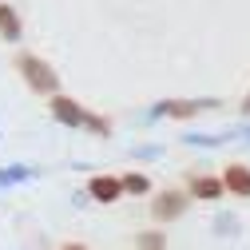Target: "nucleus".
Listing matches in <instances>:
<instances>
[{
  "label": "nucleus",
  "instance_id": "f257e3e1",
  "mask_svg": "<svg viewBox=\"0 0 250 250\" xmlns=\"http://www.w3.org/2000/svg\"><path fill=\"white\" fill-rule=\"evenodd\" d=\"M20 72L28 76V83H32L36 91H52L56 87V72L44 68L40 60H32V56H20Z\"/></svg>",
  "mask_w": 250,
  "mask_h": 250
},
{
  "label": "nucleus",
  "instance_id": "f03ea898",
  "mask_svg": "<svg viewBox=\"0 0 250 250\" xmlns=\"http://www.w3.org/2000/svg\"><path fill=\"white\" fill-rule=\"evenodd\" d=\"M227 187H230L234 195H250V171L246 167H230L227 171Z\"/></svg>",
  "mask_w": 250,
  "mask_h": 250
},
{
  "label": "nucleus",
  "instance_id": "7ed1b4c3",
  "mask_svg": "<svg viewBox=\"0 0 250 250\" xmlns=\"http://www.w3.org/2000/svg\"><path fill=\"white\" fill-rule=\"evenodd\" d=\"M123 191V183H115V179H96V183H91V195H96V199H115Z\"/></svg>",
  "mask_w": 250,
  "mask_h": 250
},
{
  "label": "nucleus",
  "instance_id": "20e7f679",
  "mask_svg": "<svg viewBox=\"0 0 250 250\" xmlns=\"http://www.w3.org/2000/svg\"><path fill=\"white\" fill-rule=\"evenodd\" d=\"M56 115L64 119V123H80V119H83V111H80L72 100H56Z\"/></svg>",
  "mask_w": 250,
  "mask_h": 250
},
{
  "label": "nucleus",
  "instance_id": "39448f33",
  "mask_svg": "<svg viewBox=\"0 0 250 250\" xmlns=\"http://www.w3.org/2000/svg\"><path fill=\"white\" fill-rule=\"evenodd\" d=\"M0 32H4L8 40H16L20 24H16V12H12V8H0Z\"/></svg>",
  "mask_w": 250,
  "mask_h": 250
},
{
  "label": "nucleus",
  "instance_id": "423d86ee",
  "mask_svg": "<svg viewBox=\"0 0 250 250\" xmlns=\"http://www.w3.org/2000/svg\"><path fill=\"white\" fill-rule=\"evenodd\" d=\"M179 207H183V199H179V195H163V199H159V207H155V214H159V218H171Z\"/></svg>",
  "mask_w": 250,
  "mask_h": 250
},
{
  "label": "nucleus",
  "instance_id": "0eeeda50",
  "mask_svg": "<svg viewBox=\"0 0 250 250\" xmlns=\"http://www.w3.org/2000/svg\"><path fill=\"white\" fill-rule=\"evenodd\" d=\"M218 191H223V187H218L214 179H199V183H195V195H203V199H210V195H218Z\"/></svg>",
  "mask_w": 250,
  "mask_h": 250
},
{
  "label": "nucleus",
  "instance_id": "6e6552de",
  "mask_svg": "<svg viewBox=\"0 0 250 250\" xmlns=\"http://www.w3.org/2000/svg\"><path fill=\"white\" fill-rule=\"evenodd\" d=\"M123 187H127V191H135V195H139V191H147V179H143V175H131L127 183H123Z\"/></svg>",
  "mask_w": 250,
  "mask_h": 250
}]
</instances>
